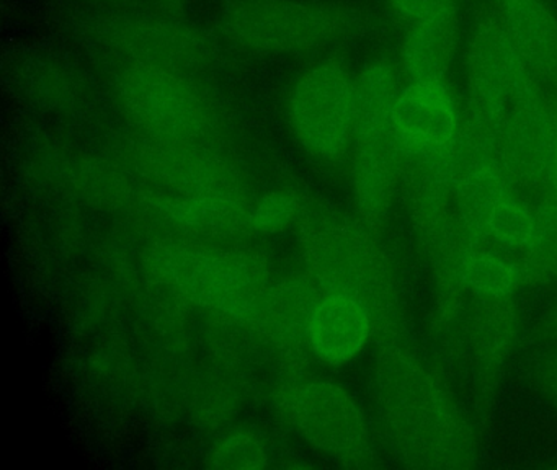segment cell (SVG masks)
I'll return each mask as SVG.
<instances>
[{
    "label": "cell",
    "instance_id": "obj_9",
    "mask_svg": "<svg viewBox=\"0 0 557 470\" xmlns=\"http://www.w3.org/2000/svg\"><path fill=\"white\" fill-rule=\"evenodd\" d=\"M138 165L148 191L195 196L210 193H244L243 183L227 165L198 144L152 139L138 147Z\"/></svg>",
    "mask_w": 557,
    "mask_h": 470
},
{
    "label": "cell",
    "instance_id": "obj_6",
    "mask_svg": "<svg viewBox=\"0 0 557 470\" xmlns=\"http://www.w3.org/2000/svg\"><path fill=\"white\" fill-rule=\"evenodd\" d=\"M293 129L301 146L322 160H342L355 143L357 77L337 61L309 69L289 98Z\"/></svg>",
    "mask_w": 557,
    "mask_h": 470
},
{
    "label": "cell",
    "instance_id": "obj_21",
    "mask_svg": "<svg viewBox=\"0 0 557 470\" xmlns=\"http://www.w3.org/2000/svg\"><path fill=\"white\" fill-rule=\"evenodd\" d=\"M267 460L269 456L262 441L247 431L223 437L208 454L211 469L257 470L263 469Z\"/></svg>",
    "mask_w": 557,
    "mask_h": 470
},
{
    "label": "cell",
    "instance_id": "obj_11",
    "mask_svg": "<svg viewBox=\"0 0 557 470\" xmlns=\"http://www.w3.org/2000/svg\"><path fill=\"white\" fill-rule=\"evenodd\" d=\"M374 336L370 310L345 294H321L309 313L306 345L319 361L344 366L357 358Z\"/></svg>",
    "mask_w": 557,
    "mask_h": 470
},
{
    "label": "cell",
    "instance_id": "obj_10",
    "mask_svg": "<svg viewBox=\"0 0 557 470\" xmlns=\"http://www.w3.org/2000/svg\"><path fill=\"white\" fill-rule=\"evenodd\" d=\"M462 111L446 82H409L391 116V140L399 157L435 152L458 139Z\"/></svg>",
    "mask_w": 557,
    "mask_h": 470
},
{
    "label": "cell",
    "instance_id": "obj_14",
    "mask_svg": "<svg viewBox=\"0 0 557 470\" xmlns=\"http://www.w3.org/2000/svg\"><path fill=\"white\" fill-rule=\"evenodd\" d=\"M400 182V162L393 140L354 144V189L358 218L380 231Z\"/></svg>",
    "mask_w": 557,
    "mask_h": 470
},
{
    "label": "cell",
    "instance_id": "obj_23",
    "mask_svg": "<svg viewBox=\"0 0 557 470\" xmlns=\"http://www.w3.org/2000/svg\"><path fill=\"white\" fill-rule=\"evenodd\" d=\"M391 12L406 28L458 9V0H389Z\"/></svg>",
    "mask_w": 557,
    "mask_h": 470
},
{
    "label": "cell",
    "instance_id": "obj_16",
    "mask_svg": "<svg viewBox=\"0 0 557 470\" xmlns=\"http://www.w3.org/2000/svg\"><path fill=\"white\" fill-rule=\"evenodd\" d=\"M400 90L399 67L391 59L370 62L358 74L354 144L389 139L391 116Z\"/></svg>",
    "mask_w": 557,
    "mask_h": 470
},
{
    "label": "cell",
    "instance_id": "obj_7",
    "mask_svg": "<svg viewBox=\"0 0 557 470\" xmlns=\"http://www.w3.org/2000/svg\"><path fill=\"white\" fill-rule=\"evenodd\" d=\"M120 98L152 139L198 144L210 129L207 103L174 69L139 64L120 81Z\"/></svg>",
    "mask_w": 557,
    "mask_h": 470
},
{
    "label": "cell",
    "instance_id": "obj_15",
    "mask_svg": "<svg viewBox=\"0 0 557 470\" xmlns=\"http://www.w3.org/2000/svg\"><path fill=\"white\" fill-rule=\"evenodd\" d=\"M458 9L406 28L400 69L409 82H446L458 48Z\"/></svg>",
    "mask_w": 557,
    "mask_h": 470
},
{
    "label": "cell",
    "instance_id": "obj_4",
    "mask_svg": "<svg viewBox=\"0 0 557 470\" xmlns=\"http://www.w3.org/2000/svg\"><path fill=\"white\" fill-rule=\"evenodd\" d=\"M541 90L543 85L518 54L494 10L484 7L466 51L465 133L494 150L515 108Z\"/></svg>",
    "mask_w": 557,
    "mask_h": 470
},
{
    "label": "cell",
    "instance_id": "obj_17",
    "mask_svg": "<svg viewBox=\"0 0 557 470\" xmlns=\"http://www.w3.org/2000/svg\"><path fill=\"white\" fill-rule=\"evenodd\" d=\"M481 309L475 316L474 355L481 379H494L507 361L517 335V316L511 297L479 299Z\"/></svg>",
    "mask_w": 557,
    "mask_h": 470
},
{
    "label": "cell",
    "instance_id": "obj_24",
    "mask_svg": "<svg viewBox=\"0 0 557 470\" xmlns=\"http://www.w3.org/2000/svg\"><path fill=\"white\" fill-rule=\"evenodd\" d=\"M540 378L544 392L553 401L554 407L557 408V349H554L544 358L543 364H541Z\"/></svg>",
    "mask_w": 557,
    "mask_h": 470
},
{
    "label": "cell",
    "instance_id": "obj_19",
    "mask_svg": "<svg viewBox=\"0 0 557 470\" xmlns=\"http://www.w3.org/2000/svg\"><path fill=\"white\" fill-rule=\"evenodd\" d=\"M129 54L146 65L172 69L188 64L198 52L194 36L185 29L161 23H141L126 29L123 36Z\"/></svg>",
    "mask_w": 557,
    "mask_h": 470
},
{
    "label": "cell",
    "instance_id": "obj_13",
    "mask_svg": "<svg viewBox=\"0 0 557 470\" xmlns=\"http://www.w3.org/2000/svg\"><path fill=\"white\" fill-rule=\"evenodd\" d=\"M448 300L459 293H469L478 299H502L523 284L518 260L505 257L504 251L487 244H471L453 255L440 267Z\"/></svg>",
    "mask_w": 557,
    "mask_h": 470
},
{
    "label": "cell",
    "instance_id": "obj_3",
    "mask_svg": "<svg viewBox=\"0 0 557 470\" xmlns=\"http://www.w3.org/2000/svg\"><path fill=\"white\" fill-rule=\"evenodd\" d=\"M299 237L309 280L321 294H345L368 307L377 342L397 338L399 294L386 251L360 218L302 209Z\"/></svg>",
    "mask_w": 557,
    "mask_h": 470
},
{
    "label": "cell",
    "instance_id": "obj_8",
    "mask_svg": "<svg viewBox=\"0 0 557 470\" xmlns=\"http://www.w3.org/2000/svg\"><path fill=\"white\" fill-rule=\"evenodd\" d=\"M350 25V13L341 7L293 0H247L227 15V29L237 41L273 52L314 48Z\"/></svg>",
    "mask_w": 557,
    "mask_h": 470
},
{
    "label": "cell",
    "instance_id": "obj_26",
    "mask_svg": "<svg viewBox=\"0 0 557 470\" xmlns=\"http://www.w3.org/2000/svg\"><path fill=\"white\" fill-rule=\"evenodd\" d=\"M556 325H557V309H556Z\"/></svg>",
    "mask_w": 557,
    "mask_h": 470
},
{
    "label": "cell",
    "instance_id": "obj_12",
    "mask_svg": "<svg viewBox=\"0 0 557 470\" xmlns=\"http://www.w3.org/2000/svg\"><path fill=\"white\" fill-rule=\"evenodd\" d=\"M500 25L541 85L557 90V18L544 0H488Z\"/></svg>",
    "mask_w": 557,
    "mask_h": 470
},
{
    "label": "cell",
    "instance_id": "obj_1",
    "mask_svg": "<svg viewBox=\"0 0 557 470\" xmlns=\"http://www.w3.org/2000/svg\"><path fill=\"white\" fill-rule=\"evenodd\" d=\"M376 394L387 440L397 459L416 469H466L475 437L442 382L397 338L380 342Z\"/></svg>",
    "mask_w": 557,
    "mask_h": 470
},
{
    "label": "cell",
    "instance_id": "obj_2",
    "mask_svg": "<svg viewBox=\"0 0 557 470\" xmlns=\"http://www.w3.org/2000/svg\"><path fill=\"white\" fill-rule=\"evenodd\" d=\"M145 268L154 283L182 299L269 335L280 283L249 253L178 238L152 245Z\"/></svg>",
    "mask_w": 557,
    "mask_h": 470
},
{
    "label": "cell",
    "instance_id": "obj_25",
    "mask_svg": "<svg viewBox=\"0 0 557 470\" xmlns=\"http://www.w3.org/2000/svg\"><path fill=\"white\" fill-rule=\"evenodd\" d=\"M554 114H556V126H557V98H556V103H554Z\"/></svg>",
    "mask_w": 557,
    "mask_h": 470
},
{
    "label": "cell",
    "instance_id": "obj_22",
    "mask_svg": "<svg viewBox=\"0 0 557 470\" xmlns=\"http://www.w3.org/2000/svg\"><path fill=\"white\" fill-rule=\"evenodd\" d=\"M302 206L301 196L288 189L269 193L250 208V232L276 234L292 227L299 221Z\"/></svg>",
    "mask_w": 557,
    "mask_h": 470
},
{
    "label": "cell",
    "instance_id": "obj_20",
    "mask_svg": "<svg viewBox=\"0 0 557 470\" xmlns=\"http://www.w3.org/2000/svg\"><path fill=\"white\" fill-rule=\"evenodd\" d=\"M536 231L527 250L518 257L523 284H546L557 280V189L537 199Z\"/></svg>",
    "mask_w": 557,
    "mask_h": 470
},
{
    "label": "cell",
    "instance_id": "obj_18",
    "mask_svg": "<svg viewBox=\"0 0 557 470\" xmlns=\"http://www.w3.org/2000/svg\"><path fill=\"white\" fill-rule=\"evenodd\" d=\"M536 231L534 205L518 189L494 202L479 221V235L484 244L502 251H515L520 257L531 244Z\"/></svg>",
    "mask_w": 557,
    "mask_h": 470
},
{
    "label": "cell",
    "instance_id": "obj_5",
    "mask_svg": "<svg viewBox=\"0 0 557 470\" xmlns=\"http://www.w3.org/2000/svg\"><path fill=\"white\" fill-rule=\"evenodd\" d=\"M285 420L322 453L348 467L373 460V441L363 413L350 394L327 379H292L276 392Z\"/></svg>",
    "mask_w": 557,
    "mask_h": 470
}]
</instances>
